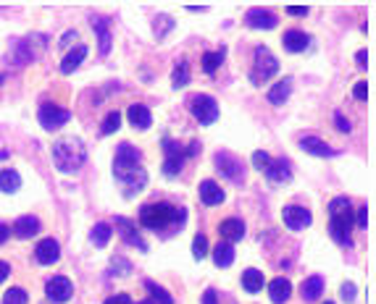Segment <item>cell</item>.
Instances as JSON below:
<instances>
[{
    "mask_svg": "<svg viewBox=\"0 0 376 304\" xmlns=\"http://www.w3.org/2000/svg\"><path fill=\"white\" fill-rule=\"evenodd\" d=\"M8 236H11V229H8L5 223H0V244H5V242H8Z\"/></svg>",
    "mask_w": 376,
    "mask_h": 304,
    "instance_id": "bcb514c9",
    "label": "cell"
},
{
    "mask_svg": "<svg viewBox=\"0 0 376 304\" xmlns=\"http://www.w3.org/2000/svg\"><path fill=\"white\" fill-rule=\"evenodd\" d=\"M8 58H11V63L14 66H27V63H32L34 60V53H32V47L27 40H14V45H11V53H8Z\"/></svg>",
    "mask_w": 376,
    "mask_h": 304,
    "instance_id": "d6986e66",
    "label": "cell"
},
{
    "mask_svg": "<svg viewBox=\"0 0 376 304\" xmlns=\"http://www.w3.org/2000/svg\"><path fill=\"white\" fill-rule=\"evenodd\" d=\"M282 45H285V50H289V53H302V50L311 45V34H305V32L300 30H289L285 32Z\"/></svg>",
    "mask_w": 376,
    "mask_h": 304,
    "instance_id": "ac0fdd59",
    "label": "cell"
},
{
    "mask_svg": "<svg viewBox=\"0 0 376 304\" xmlns=\"http://www.w3.org/2000/svg\"><path fill=\"white\" fill-rule=\"evenodd\" d=\"M71 40H76V32H74V30L66 32V34L60 37V45H71Z\"/></svg>",
    "mask_w": 376,
    "mask_h": 304,
    "instance_id": "681fc988",
    "label": "cell"
},
{
    "mask_svg": "<svg viewBox=\"0 0 376 304\" xmlns=\"http://www.w3.org/2000/svg\"><path fill=\"white\" fill-rule=\"evenodd\" d=\"M116 231H119V236L126 242L129 246H137L140 252H148V242L140 236V231H137V226L129 220V218H124V215H119L116 218Z\"/></svg>",
    "mask_w": 376,
    "mask_h": 304,
    "instance_id": "7c38bea8",
    "label": "cell"
},
{
    "mask_svg": "<svg viewBox=\"0 0 376 304\" xmlns=\"http://www.w3.org/2000/svg\"><path fill=\"white\" fill-rule=\"evenodd\" d=\"M289 294H292V283L287 278H274L269 283V296L274 304H285L289 299Z\"/></svg>",
    "mask_w": 376,
    "mask_h": 304,
    "instance_id": "603a6c76",
    "label": "cell"
},
{
    "mask_svg": "<svg viewBox=\"0 0 376 304\" xmlns=\"http://www.w3.org/2000/svg\"><path fill=\"white\" fill-rule=\"evenodd\" d=\"M355 58H358V66H368V50H361Z\"/></svg>",
    "mask_w": 376,
    "mask_h": 304,
    "instance_id": "f907efd6",
    "label": "cell"
},
{
    "mask_svg": "<svg viewBox=\"0 0 376 304\" xmlns=\"http://www.w3.org/2000/svg\"><path fill=\"white\" fill-rule=\"evenodd\" d=\"M171 27H174V21H171L168 16H158V19H155V34H158V37H164Z\"/></svg>",
    "mask_w": 376,
    "mask_h": 304,
    "instance_id": "f35d334b",
    "label": "cell"
},
{
    "mask_svg": "<svg viewBox=\"0 0 376 304\" xmlns=\"http://www.w3.org/2000/svg\"><path fill=\"white\" fill-rule=\"evenodd\" d=\"M92 30L98 32V40H100V53L108 56L111 53V30H108V19L103 16H92Z\"/></svg>",
    "mask_w": 376,
    "mask_h": 304,
    "instance_id": "cb8c5ba5",
    "label": "cell"
},
{
    "mask_svg": "<svg viewBox=\"0 0 376 304\" xmlns=\"http://www.w3.org/2000/svg\"><path fill=\"white\" fill-rule=\"evenodd\" d=\"M34 257H37L40 265H53V262H58V257H60L58 242H56V239H43V242L37 244V249H34Z\"/></svg>",
    "mask_w": 376,
    "mask_h": 304,
    "instance_id": "2e32d148",
    "label": "cell"
},
{
    "mask_svg": "<svg viewBox=\"0 0 376 304\" xmlns=\"http://www.w3.org/2000/svg\"><path fill=\"white\" fill-rule=\"evenodd\" d=\"M126 118H129V124H132L135 129H148V126L153 124L151 110H148L145 105H129V110H126Z\"/></svg>",
    "mask_w": 376,
    "mask_h": 304,
    "instance_id": "d4e9b609",
    "label": "cell"
},
{
    "mask_svg": "<svg viewBox=\"0 0 376 304\" xmlns=\"http://www.w3.org/2000/svg\"><path fill=\"white\" fill-rule=\"evenodd\" d=\"M119 126H121V113L119 110H111L106 116V121H103L100 131H103V134H113V131H119Z\"/></svg>",
    "mask_w": 376,
    "mask_h": 304,
    "instance_id": "8d00e7d4",
    "label": "cell"
},
{
    "mask_svg": "<svg viewBox=\"0 0 376 304\" xmlns=\"http://www.w3.org/2000/svg\"><path fill=\"white\" fill-rule=\"evenodd\" d=\"M203 304H219V294L213 289H208L206 294H203Z\"/></svg>",
    "mask_w": 376,
    "mask_h": 304,
    "instance_id": "ee69618b",
    "label": "cell"
},
{
    "mask_svg": "<svg viewBox=\"0 0 376 304\" xmlns=\"http://www.w3.org/2000/svg\"><path fill=\"white\" fill-rule=\"evenodd\" d=\"M85 58H87V45H76L74 50H71V53L63 58V63H60V71H63V73L76 71V69H79V63H82Z\"/></svg>",
    "mask_w": 376,
    "mask_h": 304,
    "instance_id": "484cf974",
    "label": "cell"
},
{
    "mask_svg": "<svg viewBox=\"0 0 376 304\" xmlns=\"http://www.w3.org/2000/svg\"><path fill=\"white\" fill-rule=\"evenodd\" d=\"M8 275H11V268H8V262L0 260V283H3V281H5Z\"/></svg>",
    "mask_w": 376,
    "mask_h": 304,
    "instance_id": "7dc6e473",
    "label": "cell"
},
{
    "mask_svg": "<svg viewBox=\"0 0 376 304\" xmlns=\"http://www.w3.org/2000/svg\"><path fill=\"white\" fill-rule=\"evenodd\" d=\"M300 147L305 152H311V155H318V158H334V155H337V150H331V147L327 145V142H321L318 137H302Z\"/></svg>",
    "mask_w": 376,
    "mask_h": 304,
    "instance_id": "44dd1931",
    "label": "cell"
},
{
    "mask_svg": "<svg viewBox=\"0 0 376 304\" xmlns=\"http://www.w3.org/2000/svg\"><path fill=\"white\" fill-rule=\"evenodd\" d=\"M282 220H285V226L289 231H302V229H308L311 226V210H305L300 204H287L285 210H282Z\"/></svg>",
    "mask_w": 376,
    "mask_h": 304,
    "instance_id": "9c48e42d",
    "label": "cell"
},
{
    "mask_svg": "<svg viewBox=\"0 0 376 304\" xmlns=\"http://www.w3.org/2000/svg\"><path fill=\"white\" fill-rule=\"evenodd\" d=\"M87 160V147L82 145V139L76 137H66V139H58L53 145V163L60 174H71V171H79Z\"/></svg>",
    "mask_w": 376,
    "mask_h": 304,
    "instance_id": "277c9868",
    "label": "cell"
},
{
    "mask_svg": "<svg viewBox=\"0 0 376 304\" xmlns=\"http://www.w3.org/2000/svg\"><path fill=\"white\" fill-rule=\"evenodd\" d=\"M276 14H271L269 8H250L247 14H245V24L250 27V30H274L276 27Z\"/></svg>",
    "mask_w": 376,
    "mask_h": 304,
    "instance_id": "4fadbf2b",
    "label": "cell"
},
{
    "mask_svg": "<svg viewBox=\"0 0 376 304\" xmlns=\"http://www.w3.org/2000/svg\"><path fill=\"white\" fill-rule=\"evenodd\" d=\"M164 152H166V160H164V174L166 176H177L181 171V165H184V150H181L177 142H171V139H164Z\"/></svg>",
    "mask_w": 376,
    "mask_h": 304,
    "instance_id": "8fae6325",
    "label": "cell"
},
{
    "mask_svg": "<svg viewBox=\"0 0 376 304\" xmlns=\"http://www.w3.org/2000/svg\"><path fill=\"white\" fill-rule=\"evenodd\" d=\"M342 299H345L347 304L355 302V283H345V286H342Z\"/></svg>",
    "mask_w": 376,
    "mask_h": 304,
    "instance_id": "60d3db41",
    "label": "cell"
},
{
    "mask_svg": "<svg viewBox=\"0 0 376 304\" xmlns=\"http://www.w3.org/2000/svg\"><path fill=\"white\" fill-rule=\"evenodd\" d=\"M334 124H337V129L340 131H350V121H345L342 113H334Z\"/></svg>",
    "mask_w": 376,
    "mask_h": 304,
    "instance_id": "7bdbcfd3",
    "label": "cell"
},
{
    "mask_svg": "<svg viewBox=\"0 0 376 304\" xmlns=\"http://www.w3.org/2000/svg\"><path fill=\"white\" fill-rule=\"evenodd\" d=\"M192 257L195 260H206L208 257V239L203 233H197L195 242H192Z\"/></svg>",
    "mask_w": 376,
    "mask_h": 304,
    "instance_id": "d590c367",
    "label": "cell"
},
{
    "mask_svg": "<svg viewBox=\"0 0 376 304\" xmlns=\"http://www.w3.org/2000/svg\"><path fill=\"white\" fill-rule=\"evenodd\" d=\"M27 302H30V294L24 289H19V286L8 289L5 296H3V304H27Z\"/></svg>",
    "mask_w": 376,
    "mask_h": 304,
    "instance_id": "e575fe53",
    "label": "cell"
},
{
    "mask_svg": "<svg viewBox=\"0 0 376 304\" xmlns=\"http://www.w3.org/2000/svg\"><path fill=\"white\" fill-rule=\"evenodd\" d=\"M276 71H279V60L271 56V50L266 47V45H258L256 53H253L250 82H253V84H263V82H269Z\"/></svg>",
    "mask_w": 376,
    "mask_h": 304,
    "instance_id": "5b68a950",
    "label": "cell"
},
{
    "mask_svg": "<svg viewBox=\"0 0 376 304\" xmlns=\"http://www.w3.org/2000/svg\"><path fill=\"white\" fill-rule=\"evenodd\" d=\"M184 220H187L184 207H174V204L168 202L142 204V210H140V226L153 229V231H164V229H171V226H181Z\"/></svg>",
    "mask_w": 376,
    "mask_h": 304,
    "instance_id": "7a4b0ae2",
    "label": "cell"
},
{
    "mask_svg": "<svg viewBox=\"0 0 376 304\" xmlns=\"http://www.w3.org/2000/svg\"><path fill=\"white\" fill-rule=\"evenodd\" d=\"M269 163H271V155H269V152H261V150H258V152H253V165H256L261 174L266 171V165H269Z\"/></svg>",
    "mask_w": 376,
    "mask_h": 304,
    "instance_id": "74e56055",
    "label": "cell"
},
{
    "mask_svg": "<svg viewBox=\"0 0 376 304\" xmlns=\"http://www.w3.org/2000/svg\"><path fill=\"white\" fill-rule=\"evenodd\" d=\"M111 236H113V229H111L108 223H98L90 233V242L95 246H106L108 242H111Z\"/></svg>",
    "mask_w": 376,
    "mask_h": 304,
    "instance_id": "1f68e13d",
    "label": "cell"
},
{
    "mask_svg": "<svg viewBox=\"0 0 376 304\" xmlns=\"http://www.w3.org/2000/svg\"><path fill=\"white\" fill-rule=\"evenodd\" d=\"M8 158V150H0V160H5Z\"/></svg>",
    "mask_w": 376,
    "mask_h": 304,
    "instance_id": "816d5d0a",
    "label": "cell"
},
{
    "mask_svg": "<svg viewBox=\"0 0 376 304\" xmlns=\"http://www.w3.org/2000/svg\"><path fill=\"white\" fill-rule=\"evenodd\" d=\"M106 304H132V296L129 294H116V296H108Z\"/></svg>",
    "mask_w": 376,
    "mask_h": 304,
    "instance_id": "b9f144b4",
    "label": "cell"
},
{
    "mask_svg": "<svg viewBox=\"0 0 376 304\" xmlns=\"http://www.w3.org/2000/svg\"><path fill=\"white\" fill-rule=\"evenodd\" d=\"M0 189L8 191V194L19 191V189H21V176H19V171H14V168L0 171Z\"/></svg>",
    "mask_w": 376,
    "mask_h": 304,
    "instance_id": "f546056e",
    "label": "cell"
},
{
    "mask_svg": "<svg viewBox=\"0 0 376 304\" xmlns=\"http://www.w3.org/2000/svg\"><path fill=\"white\" fill-rule=\"evenodd\" d=\"M213 262H216V268H229L234 262V244L219 242L216 249H213Z\"/></svg>",
    "mask_w": 376,
    "mask_h": 304,
    "instance_id": "83f0119b",
    "label": "cell"
},
{
    "mask_svg": "<svg viewBox=\"0 0 376 304\" xmlns=\"http://www.w3.org/2000/svg\"><path fill=\"white\" fill-rule=\"evenodd\" d=\"M197 194H200V202L206 204V207H213V204H221V202L226 200L224 189L219 187L216 181H211V178L200 181V187H197Z\"/></svg>",
    "mask_w": 376,
    "mask_h": 304,
    "instance_id": "5bb4252c",
    "label": "cell"
},
{
    "mask_svg": "<svg viewBox=\"0 0 376 304\" xmlns=\"http://www.w3.org/2000/svg\"><path fill=\"white\" fill-rule=\"evenodd\" d=\"M289 92H292V79H282V82H276L274 87L269 89V102L271 105H285L287 97H289Z\"/></svg>",
    "mask_w": 376,
    "mask_h": 304,
    "instance_id": "4316f807",
    "label": "cell"
},
{
    "mask_svg": "<svg viewBox=\"0 0 376 304\" xmlns=\"http://www.w3.org/2000/svg\"><path fill=\"white\" fill-rule=\"evenodd\" d=\"M224 56H226V47H219V50H213V53H206V56H203V71L213 73L224 63Z\"/></svg>",
    "mask_w": 376,
    "mask_h": 304,
    "instance_id": "4dcf8cb0",
    "label": "cell"
},
{
    "mask_svg": "<svg viewBox=\"0 0 376 304\" xmlns=\"http://www.w3.org/2000/svg\"><path fill=\"white\" fill-rule=\"evenodd\" d=\"M353 97H355V100H368V82H358V84L353 87Z\"/></svg>",
    "mask_w": 376,
    "mask_h": 304,
    "instance_id": "ab89813d",
    "label": "cell"
},
{
    "mask_svg": "<svg viewBox=\"0 0 376 304\" xmlns=\"http://www.w3.org/2000/svg\"><path fill=\"white\" fill-rule=\"evenodd\" d=\"M358 226H361V229L368 226V207H361V210H358Z\"/></svg>",
    "mask_w": 376,
    "mask_h": 304,
    "instance_id": "f6af8a7d",
    "label": "cell"
},
{
    "mask_svg": "<svg viewBox=\"0 0 376 304\" xmlns=\"http://www.w3.org/2000/svg\"><path fill=\"white\" fill-rule=\"evenodd\" d=\"M353 213L347 197H334L329 202V236L340 246H353Z\"/></svg>",
    "mask_w": 376,
    "mask_h": 304,
    "instance_id": "3957f363",
    "label": "cell"
},
{
    "mask_svg": "<svg viewBox=\"0 0 376 304\" xmlns=\"http://www.w3.org/2000/svg\"><path fill=\"white\" fill-rule=\"evenodd\" d=\"M137 304H153V302H137Z\"/></svg>",
    "mask_w": 376,
    "mask_h": 304,
    "instance_id": "f5cc1de1",
    "label": "cell"
},
{
    "mask_svg": "<svg viewBox=\"0 0 376 304\" xmlns=\"http://www.w3.org/2000/svg\"><path fill=\"white\" fill-rule=\"evenodd\" d=\"M263 174L269 176V181H274V184H285V181H289V178H292L289 163H287L285 158H279V160L271 158V163L266 165V171H263Z\"/></svg>",
    "mask_w": 376,
    "mask_h": 304,
    "instance_id": "e0dca14e",
    "label": "cell"
},
{
    "mask_svg": "<svg viewBox=\"0 0 376 304\" xmlns=\"http://www.w3.org/2000/svg\"><path fill=\"white\" fill-rule=\"evenodd\" d=\"M324 304H334V302H324Z\"/></svg>",
    "mask_w": 376,
    "mask_h": 304,
    "instance_id": "db71d44e",
    "label": "cell"
},
{
    "mask_svg": "<svg viewBox=\"0 0 376 304\" xmlns=\"http://www.w3.org/2000/svg\"><path fill=\"white\" fill-rule=\"evenodd\" d=\"M190 110H192V116H195L203 126H211L213 121L219 118V102L213 100L211 95H195V97L190 100Z\"/></svg>",
    "mask_w": 376,
    "mask_h": 304,
    "instance_id": "ba28073f",
    "label": "cell"
},
{
    "mask_svg": "<svg viewBox=\"0 0 376 304\" xmlns=\"http://www.w3.org/2000/svg\"><path fill=\"white\" fill-rule=\"evenodd\" d=\"M145 289L151 291V296L155 304H174V296H171L166 289H161L155 281H145Z\"/></svg>",
    "mask_w": 376,
    "mask_h": 304,
    "instance_id": "836d02e7",
    "label": "cell"
},
{
    "mask_svg": "<svg viewBox=\"0 0 376 304\" xmlns=\"http://www.w3.org/2000/svg\"><path fill=\"white\" fill-rule=\"evenodd\" d=\"M242 289L247 291V294H258V291L263 289V273L256 270V268H247L242 273Z\"/></svg>",
    "mask_w": 376,
    "mask_h": 304,
    "instance_id": "f1b7e54d",
    "label": "cell"
},
{
    "mask_svg": "<svg viewBox=\"0 0 376 304\" xmlns=\"http://www.w3.org/2000/svg\"><path fill=\"white\" fill-rule=\"evenodd\" d=\"M171 84H174V89L190 84V63H187V60H179V63H177V69L171 73Z\"/></svg>",
    "mask_w": 376,
    "mask_h": 304,
    "instance_id": "d6a6232c",
    "label": "cell"
},
{
    "mask_svg": "<svg viewBox=\"0 0 376 304\" xmlns=\"http://www.w3.org/2000/svg\"><path fill=\"white\" fill-rule=\"evenodd\" d=\"M69 118H71V113H69L66 108H60V105H53V102H43L40 110H37V121H40V126L47 131L60 129Z\"/></svg>",
    "mask_w": 376,
    "mask_h": 304,
    "instance_id": "52a82bcc",
    "label": "cell"
},
{
    "mask_svg": "<svg viewBox=\"0 0 376 304\" xmlns=\"http://www.w3.org/2000/svg\"><path fill=\"white\" fill-rule=\"evenodd\" d=\"M219 233H221V239L226 244H234V242H240L245 236V223L240 218H226V220L219 223Z\"/></svg>",
    "mask_w": 376,
    "mask_h": 304,
    "instance_id": "9a60e30c",
    "label": "cell"
},
{
    "mask_svg": "<svg viewBox=\"0 0 376 304\" xmlns=\"http://www.w3.org/2000/svg\"><path fill=\"white\" fill-rule=\"evenodd\" d=\"M321 294H324V278H321V275H311V278L302 281L300 296L305 302H316Z\"/></svg>",
    "mask_w": 376,
    "mask_h": 304,
    "instance_id": "7402d4cb",
    "label": "cell"
},
{
    "mask_svg": "<svg viewBox=\"0 0 376 304\" xmlns=\"http://www.w3.org/2000/svg\"><path fill=\"white\" fill-rule=\"evenodd\" d=\"M11 231H14L19 239H32V236H37V233H40V220H37L34 215H21L14 223V229H11Z\"/></svg>",
    "mask_w": 376,
    "mask_h": 304,
    "instance_id": "ffe728a7",
    "label": "cell"
},
{
    "mask_svg": "<svg viewBox=\"0 0 376 304\" xmlns=\"http://www.w3.org/2000/svg\"><path fill=\"white\" fill-rule=\"evenodd\" d=\"M213 163H216V171L224 174L232 184H242L245 181V165H242V160L237 155H232L226 150H219L213 155Z\"/></svg>",
    "mask_w": 376,
    "mask_h": 304,
    "instance_id": "8992f818",
    "label": "cell"
},
{
    "mask_svg": "<svg viewBox=\"0 0 376 304\" xmlns=\"http://www.w3.org/2000/svg\"><path fill=\"white\" fill-rule=\"evenodd\" d=\"M45 294L50 302L56 304H63L71 299V294H74V286H71V281L66 278V275H53L50 281L45 283Z\"/></svg>",
    "mask_w": 376,
    "mask_h": 304,
    "instance_id": "30bf717a",
    "label": "cell"
},
{
    "mask_svg": "<svg viewBox=\"0 0 376 304\" xmlns=\"http://www.w3.org/2000/svg\"><path fill=\"white\" fill-rule=\"evenodd\" d=\"M287 14H289V16H308V8H298V5H289V8H287Z\"/></svg>",
    "mask_w": 376,
    "mask_h": 304,
    "instance_id": "c3c4849f",
    "label": "cell"
},
{
    "mask_svg": "<svg viewBox=\"0 0 376 304\" xmlns=\"http://www.w3.org/2000/svg\"><path fill=\"white\" fill-rule=\"evenodd\" d=\"M142 152L132 147L129 142L119 145L116 150V158H113V176L119 178L124 187L129 189V194L135 191H142L145 184H148V171L142 168Z\"/></svg>",
    "mask_w": 376,
    "mask_h": 304,
    "instance_id": "6da1fadb",
    "label": "cell"
}]
</instances>
